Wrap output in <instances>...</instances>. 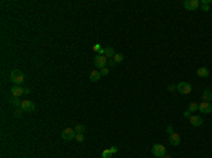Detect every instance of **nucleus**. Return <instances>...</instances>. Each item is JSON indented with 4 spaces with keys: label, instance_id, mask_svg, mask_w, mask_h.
<instances>
[{
    "label": "nucleus",
    "instance_id": "412c9836",
    "mask_svg": "<svg viewBox=\"0 0 212 158\" xmlns=\"http://www.w3.org/2000/svg\"><path fill=\"white\" fill-rule=\"evenodd\" d=\"M21 114H23V109H17V110L14 111V116H16V117H21Z\"/></svg>",
    "mask_w": 212,
    "mask_h": 158
},
{
    "label": "nucleus",
    "instance_id": "1a4fd4ad",
    "mask_svg": "<svg viewBox=\"0 0 212 158\" xmlns=\"http://www.w3.org/2000/svg\"><path fill=\"white\" fill-rule=\"evenodd\" d=\"M189 121H191L192 126H195V127H199L204 124V120H202L201 116H191V117H189Z\"/></svg>",
    "mask_w": 212,
    "mask_h": 158
},
{
    "label": "nucleus",
    "instance_id": "9b49d317",
    "mask_svg": "<svg viewBox=\"0 0 212 158\" xmlns=\"http://www.w3.org/2000/svg\"><path fill=\"white\" fill-rule=\"evenodd\" d=\"M170 144L171 145H178L179 141H181V137H179L178 133H172V134H170Z\"/></svg>",
    "mask_w": 212,
    "mask_h": 158
},
{
    "label": "nucleus",
    "instance_id": "c756f323",
    "mask_svg": "<svg viewBox=\"0 0 212 158\" xmlns=\"http://www.w3.org/2000/svg\"><path fill=\"white\" fill-rule=\"evenodd\" d=\"M191 111L189 110H187V111H184V117H191V114H189Z\"/></svg>",
    "mask_w": 212,
    "mask_h": 158
},
{
    "label": "nucleus",
    "instance_id": "39448f33",
    "mask_svg": "<svg viewBox=\"0 0 212 158\" xmlns=\"http://www.w3.org/2000/svg\"><path fill=\"white\" fill-rule=\"evenodd\" d=\"M93 63H95V66H96V68H99V69H103V68H105V65L107 63V58H106L105 55H98V56H95Z\"/></svg>",
    "mask_w": 212,
    "mask_h": 158
},
{
    "label": "nucleus",
    "instance_id": "f3484780",
    "mask_svg": "<svg viewBox=\"0 0 212 158\" xmlns=\"http://www.w3.org/2000/svg\"><path fill=\"white\" fill-rule=\"evenodd\" d=\"M85 128H86V127L83 126V124H75V127H73V130H75V133H76V134L83 133V131H85Z\"/></svg>",
    "mask_w": 212,
    "mask_h": 158
},
{
    "label": "nucleus",
    "instance_id": "ddd939ff",
    "mask_svg": "<svg viewBox=\"0 0 212 158\" xmlns=\"http://www.w3.org/2000/svg\"><path fill=\"white\" fill-rule=\"evenodd\" d=\"M100 76H102V73H100V71H99V69H95V71H92V72H90L89 79L92 80V82H98L99 79H100Z\"/></svg>",
    "mask_w": 212,
    "mask_h": 158
},
{
    "label": "nucleus",
    "instance_id": "9d476101",
    "mask_svg": "<svg viewBox=\"0 0 212 158\" xmlns=\"http://www.w3.org/2000/svg\"><path fill=\"white\" fill-rule=\"evenodd\" d=\"M11 95L20 97L21 95H24V89L21 86H18V85H14V86L11 87Z\"/></svg>",
    "mask_w": 212,
    "mask_h": 158
},
{
    "label": "nucleus",
    "instance_id": "6e6552de",
    "mask_svg": "<svg viewBox=\"0 0 212 158\" xmlns=\"http://www.w3.org/2000/svg\"><path fill=\"white\" fill-rule=\"evenodd\" d=\"M21 109L24 111H34L35 110V106L31 100H23L21 102Z\"/></svg>",
    "mask_w": 212,
    "mask_h": 158
},
{
    "label": "nucleus",
    "instance_id": "4be33fe9",
    "mask_svg": "<svg viewBox=\"0 0 212 158\" xmlns=\"http://www.w3.org/2000/svg\"><path fill=\"white\" fill-rule=\"evenodd\" d=\"M76 141H83V133H79V134H76Z\"/></svg>",
    "mask_w": 212,
    "mask_h": 158
},
{
    "label": "nucleus",
    "instance_id": "5701e85b",
    "mask_svg": "<svg viewBox=\"0 0 212 158\" xmlns=\"http://www.w3.org/2000/svg\"><path fill=\"white\" fill-rule=\"evenodd\" d=\"M107 65H109V66H110V68H112V66H114V65H116V62H114V59H113V58H112V59H109V61H107Z\"/></svg>",
    "mask_w": 212,
    "mask_h": 158
},
{
    "label": "nucleus",
    "instance_id": "a878e982",
    "mask_svg": "<svg viewBox=\"0 0 212 158\" xmlns=\"http://www.w3.org/2000/svg\"><path fill=\"white\" fill-rule=\"evenodd\" d=\"M175 89H177L175 85H170V86H168V90H170V92H175Z\"/></svg>",
    "mask_w": 212,
    "mask_h": 158
},
{
    "label": "nucleus",
    "instance_id": "423d86ee",
    "mask_svg": "<svg viewBox=\"0 0 212 158\" xmlns=\"http://www.w3.org/2000/svg\"><path fill=\"white\" fill-rule=\"evenodd\" d=\"M199 0H185L184 1V7L187 8V10H196V8L199 7Z\"/></svg>",
    "mask_w": 212,
    "mask_h": 158
},
{
    "label": "nucleus",
    "instance_id": "a211bd4d",
    "mask_svg": "<svg viewBox=\"0 0 212 158\" xmlns=\"http://www.w3.org/2000/svg\"><path fill=\"white\" fill-rule=\"evenodd\" d=\"M198 106H199V104H196V103H189V104H188V110L191 111V113H194V111L198 110Z\"/></svg>",
    "mask_w": 212,
    "mask_h": 158
},
{
    "label": "nucleus",
    "instance_id": "dca6fc26",
    "mask_svg": "<svg viewBox=\"0 0 212 158\" xmlns=\"http://www.w3.org/2000/svg\"><path fill=\"white\" fill-rule=\"evenodd\" d=\"M105 56H106V58H109V59H112V58H113V56H114L113 47H110V45H109V47L105 48Z\"/></svg>",
    "mask_w": 212,
    "mask_h": 158
},
{
    "label": "nucleus",
    "instance_id": "4468645a",
    "mask_svg": "<svg viewBox=\"0 0 212 158\" xmlns=\"http://www.w3.org/2000/svg\"><path fill=\"white\" fill-rule=\"evenodd\" d=\"M196 75L201 76V78H206V76H209V69L208 68H198L196 69Z\"/></svg>",
    "mask_w": 212,
    "mask_h": 158
},
{
    "label": "nucleus",
    "instance_id": "bb28decb",
    "mask_svg": "<svg viewBox=\"0 0 212 158\" xmlns=\"http://www.w3.org/2000/svg\"><path fill=\"white\" fill-rule=\"evenodd\" d=\"M167 133H168V134H172V133H174V130H172V127H171V126L167 127Z\"/></svg>",
    "mask_w": 212,
    "mask_h": 158
},
{
    "label": "nucleus",
    "instance_id": "2f4dec72",
    "mask_svg": "<svg viewBox=\"0 0 212 158\" xmlns=\"http://www.w3.org/2000/svg\"><path fill=\"white\" fill-rule=\"evenodd\" d=\"M161 158H171V157H170L168 154H164V155H163V157H161Z\"/></svg>",
    "mask_w": 212,
    "mask_h": 158
},
{
    "label": "nucleus",
    "instance_id": "2eb2a0df",
    "mask_svg": "<svg viewBox=\"0 0 212 158\" xmlns=\"http://www.w3.org/2000/svg\"><path fill=\"white\" fill-rule=\"evenodd\" d=\"M8 102L11 103L13 106H16V107H21V102H20V97H17V96H11V97H8Z\"/></svg>",
    "mask_w": 212,
    "mask_h": 158
},
{
    "label": "nucleus",
    "instance_id": "f257e3e1",
    "mask_svg": "<svg viewBox=\"0 0 212 158\" xmlns=\"http://www.w3.org/2000/svg\"><path fill=\"white\" fill-rule=\"evenodd\" d=\"M10 80L13 82V83H16V85H21L23 82H24V73L21 71H18V69H13L11 73H10Z\"/></svg>",
    "mask_w": 212,
    "mask_h": 158
},
{
    "label": "nucleus",
    "instance_id": "aec40b11",
    "mask_svg": "<svg viewBox=\"0 0 212 158\" xmlns=\"http://www.w3.org/2000/svg\"><path fill=\"white\" fill-rule=\"evenodd\" d=\"M110 157H112L110 150H103L102 151V158H110Z\"/></svg>",
    "mask_w": 212,
    "mask_h": 158
},
{
    "label": "nucleus",
    "instance_id": "c85d7f7f",
    "mask_svg": "<svg viewBox=\"0 0 212 158\" xmlns=\"http://www.w3.org/2000/svg\"><path fill=\"white\" fill-rule=\"evenodd\" d=\"M109 150H110V152H112V154H114V152H117V147H110Z\"/></svg>",
    "mask_w": 212,
    "mask_h": 158
},
{
    "label": "nucleus",
    "instance_id": "393cba45",
    "mask_svg": "<svg viewBox=\"0 0 212 158\" xmlns=\"http://www.w3.org/2000/svg\"><path fill=\"white\" fill-rule=\"evenodd\" d=\"M201 8H202L204 11H208V10H209V6H208V4H201Z\"/></svg>",
    "mask_w": 212,
    "mask_h": 158
},
{
    "label": "nucleus",
    "instance_id": "7ed1b4c3",
    "mask_svg": "<svg viewBox=\"0 0 212 158\" xmlns=\"http://www.w3.org/2000/svg\"><path fill=\"white\" fill-rule=\"evenodd\" d=\"M61 137H62V140L69 141V140H73V138L76 137V133H75L73 128H64L62 133H61Z\"/></svg>",
    "mask_w": 212,
    "mask_h": 158
},
{
    "label": "nucleus",
    "instance_id": "f8f14e48",
    "mask_svg": "<svg viewBox=\"0 0 212 158\" xmlns=\"http://www.w3.org/2000/svg\"><path fill=\"white\" fill-rule=\"evenodd\" d=\"M202 100L204 102H212V90L211 89H205L202 92Z\"/></svg>",
    "mask_w": 212,
    "mask_h": 158
},
{
    "label": "nucleus",
    "instance_id": "cd10ccee",
    "mask_svg": "<svg viewBox=\"0 0 212 158\" xmlns=\"http://www.w3.org/2000/svg\"><path fill=\"white\" fill-rule=\"evenodd\" d=\"M201 4H211V0H201Z\"/></svg>",
    "mask_w": 212,
    "mask_h": 158
},
{
    "label": "nucleus",
    "instance_id": "20e7f679",
    "mask_svg": "<svg viewBox=\"0 0 212 158\" xmlns=\"http://www.w3.org/2000/svg\"><path fill=\"white\" fill-rule=\"evenodd\" d=\"M151 151H153V155H154V157L160 158V157H163L164 154H165V147H164L163 144H154Z\"/></svg>",
    "mask_w": 212,
    "mask_h": 158
},
{
    "label": "nucleus",
    "instance_id": "6ab92c4d",
    "mask_svg": "<svg viewBox=\"0 0 212 158\" xmlns=\"http://www.w3.org/2000/svg\"><path fill=\"white\" fill-rule=\"evenodd\" d=\"M113 59H114V62H116V63H119V62H123V59H124V56H123L122 54H114Z\"/></svg>",
    "mask_w": 212,
    "mask_h": 158
},
{
    "label": "nucleus",
    "instance_id": "b1692460",
    "mask_svg": "<svg viewBox=\"0 0 212 158\" xmlns=\"http://www.w3.org/2000/svg\"><path fill=\"white\" fill-rule=\"evenodd\" d=\"M100 73H102V75H107V73H109V68H103V69H100Z\"/></svg>",
    "mask_w": 212,
    "mask_h": 158
},
{
    "label": "nucleus",
    "instance_id": "f03ea898",
    "mask_svg": "<svg viewBox=\"0 0 212 158\" xmlns=\"http://www.w3.org/2000/svg\"><path fill=\"white\" fill-rule=\"evenodd\" d=\"M177 90H178L179 93H182V95H189L191 90H192V86L188 82H179L178 85H177Z\"/></svg>",
    "mask_w": 212,
    "mask_h": 158
},
{
    "label": "nucleus",
    "instance_id": "0eeeda50",
    "mask_svg": "<svg viewBox=\"0 0 212 158\" xmlns=\"http://www.w3.org/2000/svg\"><path fill=\"white\" fill-rule=\"evenodd\" d=\"M198 110L201 111V113L209 114V113H212V104L208 102H201V104L198 106Z\"/></svg>",
    "mask_w": 212,
    "mask_h": 158
},
{
    "label": "nucleus",
    "instance_id": "7c9ffc66",
    "mask_svg": "<svg viewBox=\"0 0 212 158\" xmlns=\"http://www.w3.org/2000/svg\"><path fill=\"white\" fill-rule=\"evenodd\" d=\"M30 93V89L28 87H24V95H28Z\"/></svg>",
    "mask_w": 212,
    "mask_h": 158
}]
</instances>
